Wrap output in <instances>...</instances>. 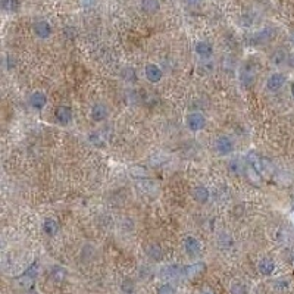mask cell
Listing matches in <instances>:
<instances>
[{
  "mask_svg": "<svg viewBox=\"0 0 294 294\" xmlns=\"http://www.w3.org/2000/svg\"><path fill=\"white\" fill-rule=\"evenodd\" d=\"M183 246L188 258H197L202 252V243L194 236H187L183 241Z\"/></svg>",
  "mask_w": 294,
  "mask_h": 294,
  "instance_id": "obj_1",
  "label": "cell"
},
{
  "mask_svg": "<svg viewBox=\"0 0 294 294\" xmlns=\"http://www.w3.org/2000/svg\"><path fill=\"white\" fill-rule=\"evenodd\" d=\"M186 124H187L188 130L197 133V131H200V130H203L206 127V118L200 112H191V113L187 115Z\"/></svg>",
  "mask_w": 294,
  "mask_h": 294,
  "instance_id": "obj_2",
  "label": "cell"
},
{
  "mask_svg": "<svg viewBox=\"0 0 294 294\" xmlns=\"http://www.w3.org/2000/svg\"><path fill=\"white\" fill-rule=\"evenodd\" d=\"M215 150L221 156H227L234 152V141L228 135H219L215 140Z\"/></svg>",
  "mask_w": 294,
  "mask_h": 294,
  "instance_id": "obj_3",
  "label": "cell"
},
{
  "mask_svg": "<svg viewBox=\"0 0 294 294\" xmlns=\"http://www.w3.org/2000/svg\"><path fill=\"white\" fill-rule=\"evenodd\" d=\"M37 275H38V262H32V264L24 271V274L18 278V283H19V286H22V287H29V286H32V283L35 281Z\"/></svg>",
  "mask_w": 294,
  "mask_h": 294,
  "instance_id": "obj_4",
  "label": "cell"
},
{
  "mask_svg": "<svg viewBox=\"0 0 294 294\" xmlns=\"http://www.w3.org/2000/svg\"><path fill=\"white\" fill-rule=\"evenodd\" d=\"M206 271V264L205 262H194L191 265L183 267V278L186 280H194L200 277Z\"/></svg>",
  "mask_w": 294,
  "mask_h": 294,
  "instance_id": "obj_5",
  "label": "cell"
},
{
  "mask_svg": "<svg viewBox=\"0 0 294 294\" xmlns=\"http://www.w3.org/2000/svg\"><path fill=\"white\" fill-rule=\"evenodd\" d=\"M32 31H34L35 37H38L40 40H47V38L52 35L53 28H52L50 22H47V21H44V19H40V21H37V22L32 25Z\"/></svg>",
  "mask_w": 294,
  "mask_h": 294,
  "instance_id": "obj_6",
  "label": "cell"
},
{
  "mask_svg": "<svg viewBox=\"0 0 294 294\" xmlns=\"http://www.w3.org/2000/svg\"><path fill=\"white\" fill-rule=\"evenodd\" d=\"M144 75H146V78H147L149 82L158 84L163 78V71L156 63H147L146 68H144Z\"/></svg>",
  "mask_w": 294,
  "mask_h": 294,
  "instance_id": "obj_7",
  "label": "cell"
},
{
  "mask_svg": "<svg viewBox=\"0 0 294 294\" xmlns=\"http://www.w3.org/2000/svg\"><path fill=\"white\" fill-rule=\"evenodd\" d=\"M286 81H287V78H286V75L284 74H281V72H274V74H271L269 77H268V80H267V88L269 90V91H278V90H281L283 87H284V84H286Z\"/></svg>",
  "mask_w": 294,
  "mask_h": 294,
  "instance_id": "obj_8",
  "label": "cell"
},
{
  "mask_svg": "<svg viewBox=\"0 0 294 294\" xmlns=\"http://www.w3.org/2000/svg\"><path fill=\"white\" fill-rule=\"evenodd\" d=\"M275 269H277V265H275L274 259H271V258H262L258 262V271L264 277H271L275 272Z\"/></svg>",
  "mask_w": 294,
  "mask_h": 294,
  "instance_id": "obj_9",
  "label": "cell"
},
{
  "mask_svg": "<svg viewBox=\"0 0 294 294\" xmlns=\"http://www.w3.org/2000/svg\"><path fill=\"white\" fill-rule=\"evenodd\" d=\"M28 103H29V106H31L34 110H43V107H44L46 103H47V97H46V94L41 93V91H34V93L29 94Z\"/></svg>",
  "mask_w": 294,
  "mask_h": 294,
  "instance_id": "obj_10",
  "label": "cell"
},
{
  "mask_svg": "<svg viewBox=\"0 0 294 294\" xmlns=\"http://www.w3.org/2000/svg\"><path fill=\"white\" fill-rule=\"evenodd\" d=\"M144 252H146L147 258H149L150 261H153V262H160V261L163 259V249H162V246L158 244V243H150V244H147L146 249H144Z\"/></svg>",
  "mask_w": 294,
  "mask_h": 294,
  "instance_id": "obj_11",
  "label": "cell"
},
{
  "mask_svg": "<svg viewBox=\"0 0 294 294\" xmlns=\"http://www.w3.org/2000/svg\"><path fill=\"white\" fill-rule=\"evenodd\" d=\"M194 52L200 59H209L214 54V47L209 41H197L194 46Z\"/></svg>",
  "mask_w": 294,
  "mask_h": 294,
  "instance_id": "obj_12",
  "label": "cell"
},
{
  "mask_svg": "<svg viewBox=\"0 0 294 294\" xmlns=\"http://www.w3.org/2000/svg\"><path fill=\"white\" fill-rule=\"evenodd\" d=\"M56 121L60 124V125H68L71 121H72V109L69 106H59L56 109Z\"/></svg>",
  "mask_w": 294,
  "mask_h": 294,
  "instance_id": "obj_13",
  "label": "cell"
},
{
  "mask_svg": "<svg viewBox=\"0 0 294 294\" xmlns=\"http://www.w3.org/2000/svg\"><path fill=\"white\" fill-rule=\"evenodd\" d=\"M41 228H43V233H44L47 237H54V236L59 233V230H60L59 222H57L56 219H53V218H47V219H44Z\"/></svg>",
  "mask_w": 294,
  "mask_h": 294,
  "instance_id": "obj_14",
  "label": "cell"
},
{
  "mask_svg": "<svg viewBox=\"0 0 294 294\" xmlns=\"http://www.w3.org/2000/svg\"><path fill=\"white\" fill-rule=\"evenodd\" d=\"M91 119L94 122H102L107 118V107L103 105V103H96L93 107H91Z\"/></svg>",
  "mask_w": 294,
  "mask_h": 294,
  "instance_id": "obj_15",
  "label": "cell"
},
{
  "mask_svg": "<svg viewBox=\"0 0 294 294\" xmlns=\"http://www.w3.org/2000/svg\"><path fill=\"white\" fill-rule=\"evenodd\" d=\"M162 277L166 280H177L183 277V267L181 265H168L162 269Z\"/></svg>",
  "mask_w": 294,
  "mask_h": 294,
  "instance_id": "obj_16",
  "label": "cell"
},
{
  "mask_svg": "<svg viewBox=\"0 0 294 294\" xmlns=\"http://www.w3.org/2000/svg\"><path fill=\"white\" fill-rule=\"evenodd\" d=\"M209 197H211V193H209V190H208L205 186H197V187H194V190H193V199H194L197 203L205 205V203L209 202Z\"/></svg>",
  "mask_w": 294,
  "mask_h": 294,
  "instance_id": "obj_17",
  "label": "cell"
},
{
  "mask_svg": "<svg viewBox=\"0 0 294 294\" xmlns=\"http://www.w3.org/2000/svg\"><path fill=\"white\" fill-rule=\"evenodd\" d=\"M140 6L143 12L149 15H155L160 9V1L159 0H140Z\"/></svg>",
  "mask_w": 294,
  "mask_h": 294,
  "instance_id": "obj_18",
  "label": "cell"
},
{
  "mask_svg": "<svg viewBox=\"0 0 294 294\" xmlns=\"http://www.w3.org/2000/svg\"><path fill=\"white\" fill-rule=\"evenodd\" d=\"M66 275H68L66 269L63 267H60V265H53L50 268V278L54 283H63L65 278H66Z\"/></svg>",
  "mask_w": 294,
  "mask_h": 294,
  "instance_id": "obj_19",
  "label": "cell"
},
{
  "mask_svg": "<svg viewBox=\"0 0 294 294\" xmlns=\"http://www.w3.org/2000/svg\"><path fill=\"white\" fill-rule=\"evenodd\" d=\"M271 62L275 65V66H283L286 62H287V52L283 50V49H278L272 53L271 56Z\"/></svg>",
  "mask_w": 294,
  "mask_h": 294,
  "instance_id": "obj_20",
  "label": "cell"
},
{
  "mask_svg": "<svg viewBox=\"0 0 294 294\" xmlns=\"http://www.w3.org/2000/svg\"><path fill=\"white\" fill-rule=\"evenodd\" d=\"M119 290L122 294H135V283L130 278H125V280H122Z\"/></svg>",
  "mask_w": 294,
  "mask_h": 294,
  "instance_id": "obj_21",
  "label": "cell"
},
{
  "mask_svg": "<svg viewBox=\"0 0 294 294\" xmlns=\"http://www.w3.org/2000/svg\"><path fill=\"white\" fill-rule=\"evenodd\" d=\"M228 169H230V172H231V174H236V175H239V174H241V172H243L244 166H243L241 160L236 158V159H231V160L228 162Z\"/></svg>",
  "mask_w": 294,
  "mask_h": 294,
  "instance_id": "obj_22",
  "label": "cell"
},
{
  "mask_svg": "<svg viewBox=\"0 0 294 294\" xmlns=\"http://www.w3.org/2000/svg\"><path fill=\"white\" fill-rule=\"evenodd\" d=\"M19 0H1V9L4 12H16L19 9Z\"/></svg>",
  "mask_w": 294,
  "mask_h": 294,
  "instance_id": "obj_23",
  "label": "cell"
},
{
  "mask_svg": "<svg viewBox=\"0 0 294 294\" xmlns=\"http://www.w3.org/2000/svg\"><path fill=\"white\" fill-rule=\"evenodd\" d=\"M230 294H247V287L241 281H234L230 286Z\"/></svg>",
  "mask_w": 294,
  "mask_h": 294,
  "instance_id": "obj_24",
  "label": "cell"
},
{
  "mask_svg": "<svg viewBox=\"0 0 294 294\" xmlns=\"http://www.w3.org/2000/svg\"><path fill=\"white\" fill-rule=\"evenodd\" d=\"M156 294H177V289L171 283H163L158 287Z\"/></svg>",
  "mask_w": 294,
  "mask_h": 294,
  "instance_id": "obj_25",
  "label": "cell"
},
{
  "mask_svg": "<svg viewBox=\"0 0 294 294\" xmlns=\"http://www.w3.org/2000/svg\"><path fill=\"white\" fill-rule=\"evenodd\" d=\"M218 243H219V247H221V249H230V247H233L234 240L225 233V240H224V237H222V234H221L219 239H218Z\"/></svg>",
  "mask_w": 294,
  "mask_h": 294,
  "instance_id": "obj_26",
  "label": "cell"
},
{
  "mask_svg": "<svg viewBox=\"0 0 294 294\" xmlns=\"http://www.w3.org/2000/svg\"><path fill=\"white\" fill-rule=\"evenodd\" d=\"M274 34H275V31H274V29H271V28H267V29H264V31L261 32V35H258V40H259V41H262V43H267V41H269V40L274 37Z\"/></svg>",
  "mask_w": 294,
  "mask_h": 294,
  "instance_id": "obj_27",
  "label": "cell"
},
{
  "mask_svg": "<svg viewBox=\"0 0 294 294\" xmlns=\"http://www.w3.org/2000/svg\"><path fill=\"white\" fill-rule=\"evenodd\" d=\"M289 286H290V283H289V280H286V278H280V280H275V281H274V289L278 290V292H286V290L289 289Z\"/></svg>",
  "mask_w": 294,
  "mask_h": 294,
  "instance_id": "obj_28",
  "label": "cell"
},
{
  "mask_svg": "<svg viewBox=\"0 0 294 294\" xmlns=\"http://www.w3.org/2000/svg\"><path fill=\"white\" fill-rule=\"evenodd\" d=\"M184 1V4H187V6H190V7H196V6H199L203 0H183Z\"/></svg>",
  "mask_w": 294,
  "mask_h": 294,
  "instance_id": "obj_29",
  "label": "cell"
},
{
  "mask_svg": "<svg viewBox=\"0 0 294 294\" xmlns=\"http://www.w3.org/2000/svg\"><path fill=\"white\" fill-rule=\"evenodd\" d=\"M147 274H150V272H149V268H147V267H141V268H140V277L144 278V280H147Z\"/></svg>",
  "mask_w": 294,
  "mask_h": 294,
  "instance_id": "obj_30",
  "label": "cell"
},
{
  "mask_svg": "<svg viewBox=\"0 0 294 294\" xmlns=\"http://www.w3.org/2000/svg\"><path fill=\"white\" fill-rule=\"evenodd\" d=\"M200 294H215V293H214V290H212V289H208V287H205V289L200 292Z\"/></svg>",
  "mask_w": 294,
  "mask_h": 294,
  "instance_id": "obj_31",
  "label": "cell"
},
{
  "mask_svg": "<svg viewBox=\"0 0 294 294\" xmlns=\"http://www.w3.org/2000/svg\"><path fill=\"white\" fill-rule=\"evenodd\" d=\"M292 94H293L294 97V84H292Z\"/></svg>",
  "mask_w": 294,
  "mask_h": 294,
  "instance_id": "obj_32",
  "label": "cell"
}]
</instances>
